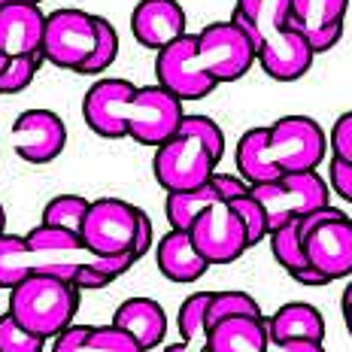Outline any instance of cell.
Masks as SVG:
<instances>
[{"label":"cell","instance_id":"e575fe53","mask_svg":"<svg viewBox=\"0 0 352 352\" xmlns=\"http://www.w3.org/2000/svg\"><path fill=\"white\" fill-rule=\"evenodd\" d=\"M328 186H331V192L337 197L352 204V170H346V167L337 164V161H328Z\"/></svg>","mask_w":352,"mask_h":352},{"label":"cell","instance_id":"cb8c5ba5","mask_svg":"<svg viewBox=\"0 0 352 352\" xmlns=\"http://www.w3.org/2000/svg\"><path fill=\"white\" fill-rule=\"evenodd\" d=\"M212 292H195L179 304V313H176V325H179L182 340L170 343L161 352H207V307H210Z\"/></svg>","mask_w":352,"mask_h":352},{"label":"cell","instance_id":"52a82bcc","mask_svg":"<svg viewBox=\"0 0 352 352\" xmlns=\"http://www.w3.org/2000/svg\"><path fill=\"white\" fill-rule=\"evenodd\" d=\"M300 249L307 264L328 283L352 276V219L337 207H322L307 212L298 222Z\"/></svg>","mask_w":352,"mask_h":352},{"label":"cell","instance_id":"9a60e30c","mask_svg":"<svg viewBox=\"0 0 352 352\" xmlns=\"http://www.w3.org/2000/svg\"><path fill=\"white\" fill-rule=\"evenodd\" d=\"M349 0H289V28L310 43L313 55H325L340 43Z\"/></svg>","mask_w":352,"mask_h":352},{"label":"cell","instance_id":"e0dca14e","mask_svg":"<svg viewBox=\"0 0 352 352\" xmlns=\"http://www.w3.org/2000/svg\"><path fill=\"white\" fill-rule=\"evenodd\" d=\"M186 10L179 0H140L131 12V31L137 43L161 52L164 46L186 36Z\"/></svg>","mask_w":352,"mask_h":352},{"label":"cell","instance_id":"3957f363","mask_svg":"<svg viewBox=\"0 0 352 352\" xmlns=\"http://www.w3.org/2000/svg\"><path fill=\"white\" fill-rule=\"evenodd\" d=\"M225 155V134L210 116H186L179 134L155 149L152 173L167 195L207 186Z\"/></svg>","mask_w":352,"mask_h":352},{"label":"cell","instance_id":"1f68e13d","mask_svg":"<svg viewBox=\"0 0 352 352\" xmlns=\"http://www.w3.org/2000/svg\"><path fill=\"white\" fill-rule=\"evenodd\" d=\"M94 25H98V49H94L91 61L82 67V73L88 76V73H100L107 70L109 64L119 58V34H116L113 21L104 19V16H94Z\"/></svg>","mask_w":352,"mask_h":352},{"label":"cell","instance_id":"30bf717a","mask_svg":"<svg viewBox=\"0 0 352 352\" xmlns=\"http://www.w3.org/2000/svg\"><path fill=\"white\" fill-rule=\"evenodd\" d=\"M98 49V25L85 10H55L46 16V34H43V58L61 70L82 73Z\"/></svg>","mask_w":352,"mask_h":352},{"label":"cell","instance_id":"5bb4252c","mask_svg":"<svg viewBox=\"0 0 352 352\" xmlns=\"http://www.w3.org/2000/svg\"><path fill=\"white\" fill-rule=\"evenodd\" d=\"M12 146L16 155L28 164H49L67 146L64 119L52 109H25L12 122Z\"/></svg>","mask_w":352,"mask_h":352},{"label":"cell","instance_id":"484cf974","mask_svg":"<svg viewBox=\"0 0 352 352\" xmlns=\"http://www.w3.org/2000/svg\"><path fill=\"white\" fill-rule=\"evenodd\" d=\"M34 276L31 267V249H28V240L19 237V234H3L0 237V289H16Z\"/></svg>","mask_w":352,"mask_h":352},{"label":"cell","instance_id":"ab89813d","mask_svg":"<svg viewBox=\"0 0 352 352\" xmlns=\"http://www.w3.org/2000/svg\"><path fill=\"white\" fill-rule=\"evenodd\" d=\"M6 234V212H3V204H0V237Z\"/></svg>","mask_w":352,"mask_h":352},{"label":"cell","instance_id":"74e56055","mask_svg":"<svg viewBox=\"0 0 352 352\" xmlns=\"http://www.w3.org/2000/svg\"><path fill=\"white\" fill-rule=\"evenodd\" d=\"M340 307H343V322H346V331H349V337H352V280L346 283V289H343Z\"/></svg>","mask_w":352,"mask_h":352},{"label":"cell","instance_id":"ba28073f","mask_svg":"<svg viewBox=\"0 0 352 352\" xmlns=\"http://www.w3.org/2000/svg\"><path fill=\"white\" fill-rule=\"evenodd\" d=\"M252 195L264 207V212H267L270 231L283 228L289 222H298L307 212L331 204V186L316 170L285 173L280 179L261 182V186H252Z\"/></svg>","mask_w":352,"mask_h":352},{"label":"cell","instance_id":"60d3db41","mask_svg":"<svg viewBox=\"0 0 352 352\" xmlns=\"http://www.w3.org/2000/svg\"><path fill=\"white\" fill-rule=\"evenodd\" d=\"M6 64H10V58H6L3 52H0V73H3V70H6Z\"/></svg>","mask_w":352,"mask_h":352},{"label":"cell","instance_id":"b9f144b4","mask_svg":"<svg viewBox=\"0 0 352 352\" xmlns=\"http://www.w3.org/2000/svg\"><path fill=\"white\" fill-rule=\"evenodd\" d=\"M270 3H285V0H270Z\"/></svg>","mask_w":352,"mask_h":352},{"label":"cell","instance_id":"603a6c76","mask_svg":"<svg viewBox=\"0 0 352 352\" xmlns=\"http://www.w3.org/2000/svg\"><path fill=\"white\" fill-rule=\"evenodd\" d=\"M300 222V219H298ZM298 222H289L283 228L270 231V252H274L276 264L300 285H328L325 276H319L316 270L307 264V255L300 249V234H298Z\"/></svg>","mask_w":352,"mask_h":352},{"label":"cell","instance_id":"f35d334b","mask_svg":"<svg viewBox=\"0 0 352 352\" xmlns=\"http://www.w3.org/2000/svg\"><path fill=\"white\" fill-rule=\"evenodd\" d=\"M16 3H31V6H40L43 0H0V10H3V6H16Z\"/></svg>","mask_w":352,"mask_h":352},{"label":"cell","instance_id":"7c38bea8","mask_svg":"<svg viewBox=\"0 0 352 352\" xmlns=\"http://www.w3.org/2000/svg\"><path fill=\"white\" fill-rule=\"evenodd\" d=\"M188 237L207 264H234L249 249L246 228L228 201H216L188 228Z\"/></svg>","mask_w":352,"mask_h":352},{"label":"cell","instance_id":"277c9868","mask_svg":"<svg viewBox=\"0 0 352 352\" xmlns=\"http://www.w3.org/2000/svg\"><path fill=\"white\" fill-rule=\"evenodd\" d=\"M79 237L100 258L122 252H134L137 258H143L152 249V222L140 207L122 197H98L91 201Z\"/></svg>","mask_w":352,"mask_h":352},{"label":"cell","instance_id":"d6986e66","mask_svg":"<svg viewBox=\"0 0 352 352\" xmlns=\"http://www.w3.org/2000/svg\"><path fill=\"white\" fill-rule=\"evenodd\" d=\"M113 325L134 337L143 352H149L158 349L167 337V313L152 298H124L113 313Z\"/></svg>","mask_w":352,"mask_h":352},{"label":"cell","instance_id":"ac0fdd59","mask_svg":"<svg viewBox=\"0 0 352 352\" xmlns=\"http://www.w3.org/2000/svg\"><path fill=\"white\" fill-rule=\"evenodd\" d=\"M46 12L31 3H16L0 10V52L6 58L43 55Z\"/></svg>","mask_w":352,"mask_h":352},{"label":"cell","instance_id":"d4e9b609","mask_svg":"<svg viewBox=\"0 0 352 352\" xmlns=\"http://www.w3.org/2000/svg\"><path fill=\"white\" fill-rule=\"evenodd\" d=\"M216 201H225V195H222V188L210 179L207 186L195 188V192H173V195H167L164 216H167V222H170L173 231H188L195 225V219L201 216L204 210H210Z\"/></svg>","mask_w":352,"mask_h":352},{"label":"cell","instance_id":"8992f818","mask_svg":"<svg viewBox=\"0 0 352 352\" xmlns=\"http://www.w3.org/2000/svg\"><path fill=\"white\" fill-rule=\"evenodd\" d=\"M25 240H28V249H31L34 274L58 276V280L76 285L79 292H98L109 285L107 276H100L94 270L98 255L82 243L79 234L36 225V228L25 234Z\"/></svg>","mask_w":352,"mask_h":352},{"label":"cell","instance_id":"9c48e42d","mask_svg":"<svg viewBox=\"0 0 352 352\" xmlns=\"http://www.w3.org/2000/svg\"><path fill=\"white\" fill-rule=\"evenodd\" d=\"M197 36V61L216 85L237 82L258 64L252 40L234 21H210Z\"/></svg>","mask_w":352,"mask_h":352},{"label":"cell","instance_id":"83f0119b","mask_svg":"<svg viewBox=\"0 0 352 352\" xmlns=\"http://www.w3.org/2000/svg\"><path fill=\"white\" fill-rule=\"evenodd\" d=\"M228 316H255V319H264L258 300H255L249 292H212L210 298V307H207V331L216 322L228 319Z\"/></svg>","mask_w":352,"mask_h":352},{"label":"cell","instance_id":"6da1fadb","mask_svg":"<svg viewBox=\"0 0 352 352\" xmlns=\"http://www.w3.org/2000/svg\"><path fill=\"white\" fill-rule=\"evenodd\" d=\"M328 158V134L310 116H283L274 124L249 128L237 140V176L249 186L280 179L285 173L316 170Z\"/></svg>","mask_w":352,"mask_h":352},{"label":"cell","instance_id":"836d02e7","mask_svg":"<svg viewBox=\"0 0 352 352\" xmlns=\"http://www.w3.org/2000/svg\"><path fill=\"white\" fill-rule=\"evenodd\" d=\"M328 146H331V161H337V164H343L346 170H352V109L343 113L340 119L331 124Z\"/></svg>","mask_w":352,"mask_h":352},{"label":"cell","instance_id":"f546056e","mask_svg":"<svg viewBox=\"0 0 352 352\" xmlns=\"http://www.w3.org/2000/svg\"><path fill=\"white\" fill-rule=\"evenodd\" d=\"M79 352H143V346L116 325H91Z\"/></svg>","mask_w":352,"mask_h":352},{"label":"cell","instance_id":"8fae6325","mask_svg":"<svg viewBox=\"0 0 352 352\" xmlns=\"http://www.w3.org/2000/svg\"><path fill=\"white\" fill-rule=\"evenodd\" d=\"M182 100L161 85H140L124 109V134L140 146H164L182 128Z\"/></svg>","mask_w":352,"mask_h":352},{"label":"cell","instance_id":"2e32d148","mask_svg":"<svg viewBox=\"0 0 352 352\" xmlns=\"http://www.w3.org/2000/svg\"><path fill=\"white\" fill-rule=\"evenodd\" d=\"M137 85L131 79H98L82 98V119L88 131L104 140H122L124 134V109L134 100Z\"/></svg>","mask_w":352,"mask_h":352},{"label":"cell","instance_id":"f1b7e54d","mask_svg":"<svg viewBox=\"0 0 352 352\" xmlns=\"http://www.w3.org/2000/svg\"><path fill=\"white\" fill-rule=\"evenodd\" d=\"M228 204L234 207V212H237V216H240V222H243L246 237H249V249H252V246H258L264 237H270V222H267V212H264V207H261L258 201H255V195H252V192L231 197Z\"/></svg>","mask_w":352,"mask_h":352},{"label":"cell","instance_id":"d590c367","mask_svg":"<svg viewBox=\"0 0 352 352\" xmlns=\"http://www.w3.org/2000/svg\"><path fill=\"white\" fill-rule=\"evenodd\" d=\"M88 331H91V325H70L67 331H61L55 337L52 352H79V346H82Z\"/></svg>","mask_w":352,"mask_h":352},{"label":"cell","instance_id":"d6a6232c","mask_svg":"<svg viewBox=\"0 0 352 352\" xmlns=\"http://www.w3.org/2000/svg\"><path fill=\"white\" fill-rule=\"evenodd\" d=\"M43 337L21 328L12 313L0 316V352H43Z\"/></svg>","mask_w":352,"mask_h":352},{"label":"cell","instance_id":"44dd1931","mask_svg":"<svg viewBox=\"0 0 352 352\" xmlns=\"http://www.w3.org/2000/svg\"><path fill=\"white\" fill-rule=\"evenodd\" d=\"M267 319L228 316L207 331V352H267Z\"/></svg>","mask_w":352,"mask_h":352},{"label":"cell","instance_id":"7402d4cb","mask_svg":"<svg viewBox=\"0 0 352 352\" xmlns=\"http://www.w3.org/2000/svg\"><path fill=\"white\" fill-rule=\"evenodd\" d=\"M270 343L283 340H325V316L307 300H289L267 319Z\"/></svg>","mask_w":352,"mask_h":352},{"label":"cell","instance_id":"5b68a950","mask_svg":"<svg viewBox=\"0 0 352 352\" xmlns=\"http://www.w3.org/2000/svg\"><path fill=\"white\" fill-rule=\"evenodd\" d=\"M79 310V289L58 276L34 274L10 292V310L21 328L36 337H58L67 331Z\"/></svg>","mask_w":352,"mask_h":352},{"label":"cell","instance_id":"4fadbf2b","mask_svg":"<svg viewBox=\"0 0 352 352\" xmlns=\"http://www.w3.org/2000/svg\"><path fill=\"white\" fill-rule=\"evenodd\" d=\"M155 76L158 85L167 88L170 94L186 104V100H204L207 94H212L216 82L204 73L201 61H197V36L186 34L176 43L164 46L155 55Z\"/></svg>","mask_w":352,"mask_h":352},{"label":"cell","instance_id":"7a4b0ae2","mask_svg":"<svg viewBox=\"0 0 352 352\" xmlns=\"http://www.w3.org/2000/svg\"><path fill=\"white\" fill-rule=\"evenodd\" d=\"M231 21L252 40L258 67L276 82H298L313 67V49L295 28H289V0H234Z\"/></svg>","mask_w":352,"mask_h":352},{"label":"cell","instance_id":"4316f807","mask_svg":"<svg viewBox=\"0 0 352 352\" xmlns=\"http://www.w3.org/2000/svg\"><path fill=\"white\" fill-rule=\"evenodd\" d=\"M88 210H91V201H85L82 195H58L43 207L40 225L58 228V231H70V234H82Z\"/></svg>","mask_w":352,"mask_h":352},{"label":"cell","instance_id":"8d00e7d4","mask_svg":"<svg viewBox=\"0 0 352 352\" xmlns=\"http://www.w3.org/2000/svg\"><path fill=\"white\" fill-rule=\"evenodd\" d=\"M267 352H325V346L316 340H283V343H270Z\"/></svg>","mask_w":352,"mask_h":352},{"label":"cell","instance_id":"ffe728a7","mask_svg":"<svg viewBox=\"0 0 352 352\" xmlns=\"http://www.w3.org/2000/svg\"><path fill=\"white\" fill-rule=\"evenodd\" d=\"M155 261L164 280L170 283H197L207 274L210 264L197 255V249L188 237V231H167L155 246Z\"/></svg>","mask_w":352,"mask_h":352},{"label":"cell","instance_id":"4dcf8cb0","mask_svg":"<svg viewBox=\"0 0 352 352\" xmlns=\"http://www.w3.org/2000/svg\"><path fill=\"white\" fill-rule=\"evenodd\" d=\"M40 64H46L43 55H25V58H10L6 70L0 73V94H21L34 82Z\"/></svg>","mask_w":352,"mask_h":352}]
</instances>
